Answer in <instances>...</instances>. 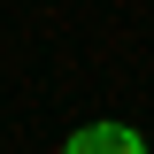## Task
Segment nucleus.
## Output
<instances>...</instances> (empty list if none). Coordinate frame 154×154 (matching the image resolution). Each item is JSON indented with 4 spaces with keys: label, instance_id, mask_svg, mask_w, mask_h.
Returning <instances> with one entry per match:
<instances>
[{
    "label": "nucleus",
    "instance_id": "1",
    "mask_svg": "<svg viewBox=\"0 0 154 154\" xmlns=\"http://www.w3.org/2000/svg\"><path fill=\"white\" fill-rule=\"evenodd\" d=\"M62 154H146V139H139L131 123H85Z\"/></svg>",
    "mask_w": 154,
    "mask_h": 154
}]
</instances>
